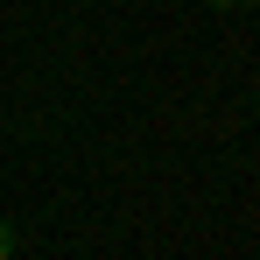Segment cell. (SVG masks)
<instances>
[{
    "label": "cell",
    "instance_id": "6da1fadb",
    "mask_svg": "<svg viewBox=\"0 0 260 260\" xmlns=\"http://www.w3.org/2000/svg\"><path fill=\"white\" fill-rule=\"evenodd\" d=\"M0 260H14V225L0 218Z\"/></svg>",
    "mask_w": 260,
    "mask_h": 260
},
{
    "label": "cell",
    "instance_id": "7a4b0ae2",
    "mask_svg": "<svg viewBox=\"0 0 260 260\" xmlns=\"http://www.w3.org/2000/svg\"><path fill=\"white\" fill-rule=\"evenodd\" d=\"M204 7H246V0H204Z\"/></svg>",
    "mask_w": 260,
    "mask_h": 260
},
{
    "label": "cell",
    "instance_id": "3957f363",
    "mask_svg": "<svg viewBox=\"0 0 260 260\" xmlns=\"http://www.w3.org/2000/svg\"><path fill=\"white\" fill-rule=\"evenodd\" d=\"M246 7H253V0H246Z\"/></svg>",
    "mask_w": 260,
    "mask_h": 260
}]
</instances>
